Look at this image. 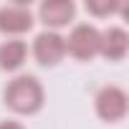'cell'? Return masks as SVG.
Instances as JSON below:
<instances>
[{
  "mask_svg": "<svg viewBox=\"0 0 129 129\" xmlns=\"http://www.w3.org/2000/svg\"><path fill=\"white\" fill-rule=\"evenodd\" d=\"M0 129H23L20 121H0Z\"/></svg>",
  "mask_w": 129,
  "mask_h": 129,
  "instance_id": "cell-10",
  "label": "cell"
},
{
  "mask_svg": "<svg viewBox=\"0 0 129 129\" xmlns=\"http://www.w3.org/2000/svg\"><path fill=\"white\" fill-rule=\"evenodd\" d=\"M99 43L101 30L91 23H79L66 38V53H71L76 61H91L94 56H99Z\"/></svg>",
  "mask_w": 129,
  "mask_h": 129,
  "instance_id": "cell-2",
  "label": "cell"
},
{
  "mask_svg": "<svg viewBox=\"0 0 129 129\" xmlns=\"http://www.w3.org/2000/svg\"><path fill=\"white\" fill-rule=\"evenodd\" d=\"M96 114L104 121H121L129 111V96L121 86H104L94 99Z\"/></svg>",
  "mask_w": 129,
  "mask_h": 129,
  "instance_id": "cell-3",
  "label": "cell"
},
{
  "mask_svg": "<svg viewBox=\"0 0 129 129\" xmlns=\"http://www.w3.org/2000/svg\"><path fill=\"white\" fill-rule=\"evenodd\" d=\"M28 58V43L20 41V38H13V41H5L0 43V71H20L23 63Z\"/></svg>",
  "mask_w": 129,
  "mask_h": 129,
  "instance_id": "cell-8",
  "label": "cell"
},
{
  "mask_svg": "<svg viewBox=\"0 0 129 129\" xmlns=\"http://www.w3.org/2000/svg\"><path fill=\"white\" fill-rule=\"evenodd\" d=\"M33 58L43 69H53L66 58V38L56 30H43L33 41Z\"/></svg>",
  "mask_w": 129,
  "mask_h": 129,
  "instance_id": "cell-4",
  "label": "cell"
},
{
  "mask_svg": "<svg viewBox=\"0 0 129 129\" xmlns=\"http://www.w3.org/2000/svg\"><path fill=\"white\" fill-rule=\"evenodd\" d=\"M76 15V3L74 0H43L41 8H38V18L41 23L48 28V30H56L58 28H66Z\"/></svg>",
  "mask_w": 129,
  "mask_h": 129,
  "instance_id": "cell-6",
  "label": "cell"
},
{
  "mask_svg": "<svg viewBox=\"0 0 129 129\" xmlns=\"http://www.w3.org/2000/svg\"><path fill=\"white\" fill-rule=\"evenodd\" d=\"M129 53V33L119 25H111L106 30H101V43H99V56H104L106 61H124Z\"/></svg>",
  "mask_w": 129,
  "mask_h": 129,
  "instance_id": "cell-7",
  "label": "cell"
},
{
  "mask_svg": "<svg viewBox=\"0 0 129 129\" xmlns=\"http://www.w3.org/2000/svg\"><path fill=\"white\" fill-rule=\"evenodd\" d=\"M33 13L25 3H8L0 5V33L5 36H23L33 28Z\"/></svg>",
  "mask_w": 129,
  "mask_h": 129,
  "instance_id": "cell-5",
  "label": "cell"
},
{
  "mask_svg": "<svg viewBox=\"0 0 129 129\" xmlns=\"http://www.w3.org/2000/svg\"><path fill=\"white\" fill-rule=\"evenodd\" d=\"M3 101L10 111H15L20 116H33L46 104V89L36 76L20 74L13 81H8V86L3 91Z\"/></svg>",
  "mask_w": 129,
  "mask_h": 129,
  "instance_id": "cell-1",
  "label": "cell"
},
{
  "mask_svg": "<svg viewBox=\"0 0 129 129\" xmlns=\"http://www.w3.org/2000/svg\"><path fill=\"white\" fill-rule=\"evenodd\" d=\"M86 10H89L91 15H111V13L121 10V5H116V3H106V5H99V3H86Z\"/></svg>",
  "mask_w": 129,
  "mask_h": 129,
  "instance_id": "cell-9",
  "label": "cell"
}]
</instances>
